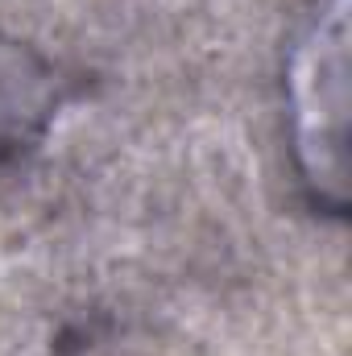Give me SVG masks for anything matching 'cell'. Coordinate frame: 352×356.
Here are the masks:
<instances>
[{"mask_svg":"<svg viewBox=\"0 0 352 356\" xmlns=\"http://www.w3.org/2000/svg\"><path fill=\"white\" fill-rule=\"evenodd\" d=\"M344 0H332L311 33L303 38L290 71V91H294V124H298V154L311 186L319 191L323 203L344 207V186H349V166H344V95H349V67H344Z\"/></svg>","mask_w":352,"mask_h":356,"instance_id":"obj_1","label":"cell"}]
</instances>
